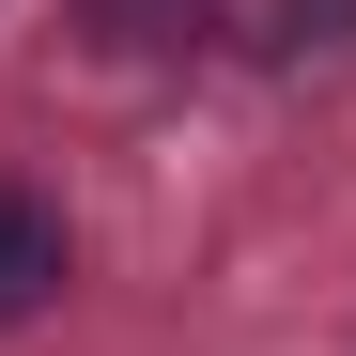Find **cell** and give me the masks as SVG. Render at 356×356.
Listing matches in <instances>:
<instances>
[{
	"mask_svg": "<svg viewBox=\"0 0 356 356\" xmlns=\"http://www.w3.org/2000/svg\"><path fill=\"white\" fill-rule=\"evenodd\" d=\"M47 294H63V217L31 186H0V325H31Z\"/></svg>",
	"mask_w": 356,
	"mask_h": 356,
	"instance_id": "cell-1",
	"label": "cell"
},
{
	"mask_svg": "<svg viewBox=\"0 0 356 356\" xmlns=\"http://www.w3.org/2000/svg\"><path fill=\"white\" fill-rule=\"evenodd\" d=\"M294 16V47H356V0H279Z\"/></svg>",
	"mask_w": 356,
	"mask_h": 356,
	"instance_id": "cell-2",
	"label": "cell"
}]
</instances>
